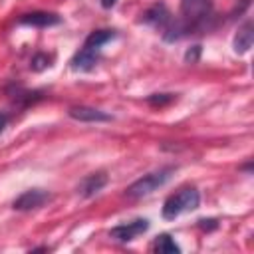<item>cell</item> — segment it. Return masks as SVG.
I'll return each instance as SVG.
<instances>
[{
  "label": "cell",
  "mask_w": 254,
  "mask_h": 254,
  "mask_svg": "<svg viewBox=\"0 0 254 254\" xmlns=\"http://www.w3.org/2000/svg\"><path fill=\"white\" fill-rule=\"evenodd\" d=\"M117 36V32L115 30H95V32H91L87 38H85V48H93V50H99L103 44H107V42H111L113 38Z\"/></svg>",
  "instance_id": "obj_12"
},
{
  "label": "cell",
  "mask_w": 254,
  "mask_h": 254,
  "mask_svg": "<svg viewBox=\"0 0 254 254\" xmlns=\"http://www.w3.org/2000/svg\"><path fill=\"white\" fill-rule=\"evenodd\" d=\"M175 99H177L175 93H153V95H149L145 101H147L149 105H153V107H165V105L173 103Z\"/></svg>",
  "instance_id": "obj_14"
},
{
  "label": "cell",
  "mask_w": 254,
  "mask_h": 254,
  "mask_svg": "<svg viewBox=\"0 0 254 254\" xmlns=\"http://www.w3.org/2000/svg\"><path fill=\"white\" fill-rule=\"evenodd\" d=\"M200 204V194L196 189H183L177 194H171L165 202H163V218L165 220H175L177 216H181L183 212H190L194 208H198Z\"/></svg>",
  "instance_id": "obj_3"
},
{
  "label": "cell",
  "mask_w": 254,
  "mask_h": 254,
  "mask_svg": "<svg viewBox=\"0 0 254 254\" xmlns=\"http://www.w3.org/2000/svg\"><path fill=\"white\" fill-rule=\"evenodd\" d=\"M109 183V177L105 173H91L87 177L81 179V183L77 185V192L83 198H91L95 196L99 190H103V187Z\"/></svg>",
  "instance_id": "obj_8"
},
{
  "label": "cell",
  "mask_w": 254,
  "mask_h": 254,
  "mask_svg": "<svg viewBox=\"0 0 254 254\" xmlns=\"http://www.w3.org/2000/svg\"><path fill=\"white\" fill-rule=\"evenodd\" d=\"M252 42H254V24L248 20V22H244V24L238 28V32H236V36H234V42H232L234 52H236V54H246V52H250Z\"/></svg>",
  "instance_id": "obj_11"
},
{
  "label": "cell",
  "mask_w": 254,
  "mask_h": 254,
  "mask_svg": "<svg viewBox=\"0 0 254 254\" xmlns=\"http://www.w3.org/2000/svg\"><path fill=\"white\" fill-rule=\"evenodd\" d=\"M175 173V167H165V169H159V171H153L141 179H137L135 183H131L127 189H125V194L129 198H143V196H149L153 194L155 190H159L163 185L169 183V179L173 177Z\"/></svg>",
  "instance_id": "obj_2"
},
{
  "label": "cell",
  "mask_w": 254,
  "mask_h": 254,
  "mask_svg": "<svg viewBox=\"0 0 254 254\" xmlns=\"http://www.w3.org/2000/svg\"><path fill=\"white\" fill-rule=\"evenodd\" d=\"M212 18V0H181V22L187 34L202 30Z\"/></svg>",
  "instance_id": "obj_1"
},
{
  "label": "cell",
  "mask_w": 254,
  "mask_h": 254,
  "mask_svg": "<svg viewBox=\"0 0 254 254\" xmlns=\"http://www.w3.org/2000/svg\"><path fill=\"white\" fill-rule=\"evenodd\" d=\"M149 220L147 218H135L131 222H125V224H117L109 230V238H113L115 242H131L135 240L137 236L145 234L149 230Z\"/></svg>",
  "instance_id": "obj_4"
},
{
  "label": "cell",
  "mask_w": 254,
  "mask_h": 254,
  "mask_svg": "<svg viewBox=\"0 0 254 254\" xmlns=\"http://www.w3.org/2000/svg\"><path fill=\"white\" fill-rule=\"evenodd\" d=\"M198 56H200V46H192V48L185 54V60L190 62V64H194V62L198 60Z\"/></svg>",
  "instance_id": "obj_17"
},
{
  "label": "cell",
  "mask_w": 254,
  "mask_h": 254,
  "mask_svg": "<svg viewBox=\"0 0 254 254\" xmlns=\"http://www.w3.org/2000/svg\"><path fill=\"white\" fill-rule=\"evenodd\" d=\"M153 248H155L157 254H179V252H181V246H179V244L175 242V238H173L171 234H167V232L157 236Z\"/></svg>",
  "instance_id": "obj_13"
},
{
  "label": "cell",
  "mask_w": 254,
  "mask_h": 254,
  "mask_svg": "<svg viewBox=\"0 0 254 254\" xmlns=\"http://www.w3.org/2000/svg\"><path fill=\"white\" fill-rule=\"evenodd\" d=\"M6 125H8V115L6 113H0V133L6 129Z\"/></svg>",
  "instance_id": "obj_18"
},
{
  "label": "cell",
  "mask_w": 254,
  "mask_h": 254,
  "mask_svg": "<svg viewBox=\"0 0 254 254\" xmlns=\"http://www.w3.org/2000/svg\"><path fill=\"white\" fill-rule=\"evenodd\" d=\"M67 115L75 121H83V123H107L113 117L101 109L95 107H87V105H77V107H69Z\"/></svg>",
  "instance_id": "obj_7"
},
{
  "label": "cell",
  "mask_w": 254,
  "mask_h": 254,
  "mask_svg": "<svg viewBox=\"0 0 254 254\" xmlns=\"http://www.w3.org/2000/svg\"><path fill=\"white\" fill-rule=\"evenodd\" d=\"M42 250H50V248L48 246H40V248H34L32 252H42Z\"/></svg>",
  "instance_id": "obj_20"
},
{
  "label": "cell",
  "mask_w": 254,
  "mask_h": 254,
  "mask_svg": "<svg viewBox=\"0 0 254 254\" xmlns=\"http://www.w3.org/2000/svg\"><path fill=\"white\" fill-rule=\"evenodd\" d=\"M52 58L48 56V54H44V52H38L34 58H32V62H30V67L34 69V71H42V69H46V67H50L52 64Z\"/></svg>",
  "instance_id": "obj_15"
},
{
  "label": "cell",
  "mask_w": 254,
  "mask_h": 254,
  "mask_svg": "<svg viewBox=\"0 0 254 254\" xmlns=\"http://www.w3.org/2000/svg\"><path fill=\"white\" fill-rule=\"evenodd\" d=\"M117 4V0H101V6L105 8V10H109V8H113Z\"/></svg>",
  "instance_id": "obj_19"
},
{
  "label": "cell",
  "mask_w": 254,
  "mask_h": 254,
  "mask_svg": "<svg viewBox=\"0 0 254 254\" xmlns=\"http://www.w3.org/2000/svg\"><path fill=\"white\" fill-rule=\"evenodd\" d=\"M198 228L210 232V230L218 228V220H216V218H200V220H198Z\"/></svg>",
  "instance_id": "obj_16"
},
{
  "label": "cell",
  "mask_w": 254,
  "mask_h": 254,
  "mask_svg": "<svg viewBox=\"0 0 254 254\" xmlns=\"http://www.w3.org/2000/svg\"><path fill=\"white\" fill-rule=\"evenodd\" d=\"M60 22H62V18L52 12H28V14L20 16V24L34 26V28H50V26H58Z\"/></svg>",
  "instance_id": "obj_10"
},
{
  "label": "cell",
  "mask_w": 254,
  "mask_h": 254,
  "mask_svg": "<svg viewBox=\"0 0 254 254\" xmlns=\"http://www.w3.org/2000/svg\"><path fill=\"white\" fill-rule=\"evenodd\" d=\"M99 62V50L93 48H81L73 58H71V69L75 71H91Z\"/></svg>",
  "instance_id": "obj_9"
},
{
  "label": "cell",
  "mask_w": 254,
  "mask_h": 254,
  "mask_svg": "<svg viewBox=\"0 0 254 254\" xmlns=\"http://www.w3.org/2000/svg\"><path fill=\"white\" fill-rule=\"evenodd\" d=\"M171 20H173V16H171L169 8H167L163 2H157V4L149 6V8L141 14V22H143V24L153 26V28H157V30H161V32L171 24Z\"/></svg>",
  "instance_id": "obj_6"
},
{
  "label": "cell",
  "mask_w": 254,
  "mask_h": 254,
  "mask_svg": "<svg viewBox=\"0 0 254 254\" xmlns=\"http://www.w3.org/2000/svg\"><path fill=\"white\" fill-rule=\"evenodd\" d=\"M50 200H52V194L48 190H44V189H30V190H24L12 202V208H16V210H34V208L44 206Z\"/></svg>",
  "instance_id": "obj_5"
}]
</instances>
